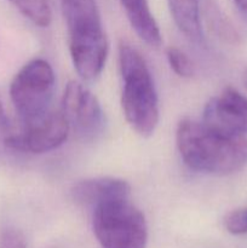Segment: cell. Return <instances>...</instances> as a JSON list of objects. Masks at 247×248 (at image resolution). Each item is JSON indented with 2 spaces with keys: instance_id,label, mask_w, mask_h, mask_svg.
<instances>
[{
  "instance_id": "obj_1",
  "label": "cell",
  "mask_w": 247,
  "mask_h": 248,
  "mask_svg": "<svg viewBox=\"0 0 247 248\" xmlns=\"http://www.w3.org/2000/svg\"><path fill=\"white\" fill-rule=\"evenodd\" d=\"M176 144L184 164L200 173L228 176L247 165L246 136L222 132L203 121H179Z\"/></svg>"
},
{
  "instance_id": "obj_2",
  "label": "cell",
  "mask_w": 247,
  "mask_h": 248,
  "mask_svg": "<svg viewBox=\"0 0 247 248\" xmlns=\"http://www.w3.org/2000/svg\"><path fill=\"white\" fill-rule=\"evenodd\" d=\"M119 67L126 121L138 135L152 136L159 123V99L149 67L139 51L126 41L119 46Z\"/></svg>"
},
{
  "instance_id": "obj_3",
  "label": "cell",
  "mask_w": 247,
  "mask_h": 248,
  "mask_svg": "<svg viewBox=\"0 0 247 248\" xmlns=\"http://www.w3.org/2000/svg\"><path fill=\"white\" fill-rule=\"evenodd\" d=\"M92 229L102 248H145L148 224L130 196L114 198L93 206Z\"/></svg>"
},
{
  "instance_id": "obj_4",
  "label": "cell",
  "mask_w": 247,
  "mask_h": 248,
  "mask_svg": "<svg viewBox=\"0 0 247 248\" xmlns=\"http://www.w3.org/2000/svg\"><path fill=\"white\" fill-rule=\"evenodd\" d=\"M55 84V72L43 58L31 60L15 75L10 97L24 124L38 120L47 113Z\"/></svg>"
},
{
  "instance_id": "obj_5",
  "label": "cell",
  "mask_w": 247,
  "mask_h": 248,
  "mask_svg": "<svg viewBox=\"0 0 247 248\" xmlns=\"http://www.w3.org/2000/svg\"><path fill=\"white\" fill-rule=\"evenodd\" d=\"M61 111L70 130L85 140H96L106 128V115L97 97L75 80L65 86Z\"/></svg>"
},
{
  "instance_id": "obj_6",
  "label": "cell",
  "mask_w": 247,
  "mask_h": 248,
  "mask_svg": "<svg viewBox=\"0 0 247 248\" xmlns=\"http://www.w3.org/2000/svg\"><path fill=\"white\" fill-rule=\"evenodd\" d=\"M69 124L62 111H50L40 119L24 124L18 133L7 136L4 140L9 149L29 154H44L52 152L67 140Z\"/></svg>"
},
{
  "instance_id": "obj_7",
  "label": "cell",
  "mask_w": 247,
  "mask_h": 248,
  "mask_svg": "<svg viewBox=\"0 0 247 248\" xmlns=\"http://www.w3.org/2000/svg\"><path fill=\"white\" fill-rule=\"evenodd\" d=\"M202 121L230 135H247V97L234 87H225L203 108Z\"/></svg>"
},
{
  "instance_id": "obj_8",
  "label": "cell",
  "mask_w": 247,
  "mask_h": 248,
  "mask_svg": "<svg viewBox=\"0 0 247 248\" xmlns=\"http://www.w3.org/2000/svg\"><path fill=\"white\" fill-rule=\"evenodd\" d=\"M68 31V41L104 34L96 0H60Z\"/></svg>"
},
{
  "instance_id": "obj_9",
  "label": "cell",
  "mask_w": 247,
  "mask_h": 248,
  "mask_svg": "<svg viewBox=\"0 0 247 248\" xmlns=\"http://www.w3.org/2000/svg\"><path fill=\"white\" fill-rule=\"evenodd\" d=\"M70 195L77 202L93 207L109 199L131 196V186L124 179L97 177L77 182L70 189Z\"/></svg>"
},
{
  "instance_id": "obj_10",
  "label": "cell",
  "mask_w": 247,
  "mask_h": 248,
  "mask_svg": "<svg viewBox=\"0 0 247 248\" xmlns=\"http://www.w3.org/2000/svg\"><path fill=\"white\" fill-rule=\"evenodd\" d=\"M131 27L150 47H159L162 43L161 31L150 10L148 0H120Z\"/></svg>"
},
{
  "instance_id": "obj_11",
  "label": "cell",
  "mask_w": 247,
  "mask_h": 248,
  "mask_svg": "<svg viewBox=\"0 0 247 248\" xmlns=\"http://www.w3.org/2000/svg\"><path fill=\"white\" fill-rule=\"evenodd\" d=\"M177 28L194 43L202 41L200 22V0H167Z\"/></svg>"
},
{
  "instance_id": "obj_12",
  "label": "cell",
  "mask_w": 247,
  "mask_h": 248,
  "mask_svg": "<svg viewBox=\"0 0 247 248\" xmlns=\"http://www.w3.org/2000/svg\"><path fill=\"white\" fill-rule=\"evenodd\" d=\"M26 18L35 26L45 28L52 21V10L48 0H9Z\"/></svg>"
},
{
  "instance_id": "obj_13",
  "label": "cell",
  "mask_w": 247,
  "mask_h": 248,
  "mask_svg": "<svg viewBox=\"0 0 247 248\" xmlns=\"http://www.w3.org/2000/svg\"><path fill=\"white\" fill-rule=\"evenodd\" d=\"M167 62L171 69L181 78H191L195 72L194 63L188 57L185 52L179 50L178 47L171 46L166 50Z\"/></svg>"
},
{
  "instance_id": "obj_14",
  "label": "cell",
  "mask_w": 247,
  "mask_h": 248,
  "mask_svg": "<svg viewBox=\"0 0 247 248\" xmlns=\"http://www.w3.org/2000/svg\"><path fill=\"white\" fill-rule=\"evenodd\" d=\"M224 227L232 235H246L247 207L237 208L228 213L224 218Z\"/></svg>"
},
{
  "instance_id": "obj_15",
  "label": "cell",
  "mask_w": 247,
  "mask_h": 248,
  "mask_svg": "<svg viewBox=\"0 0 247 248\" xmlns=\"http://www.w3.org/2000/svg\"><path fill=\"white\" fill-rule=\"evenodd\" d=\"M0 248H27L26 236L17 228H5L0 232Z\"/></svg>"
},
{
  "instance_id": "obj_16",
  "label": "cell",
  "mask_w": 247,
  "mask_h": 248,
  "mask_svg": "<svg viewBox=\"0 0 247 248\" xmlns=\"http://www.w3.org/2000/svg\"><path fill=\"white\" fill-rule=\"evenodd\" d=\"M7 130H9V119H7L4 107L0 102V133H5Z\"/></svg>"
},
{
  "instance_id": "obj_17",
  "label": "cell",
  "mask_w": 247,
  "mask_h": 248,
  "mask_svg": "<svg viewBox=\"0 0 247 248\" xmlns=\"http://www.w3.org/2000/svg\"><path fill=\"white\" fill-rule=\"evenodd\" d=\"M234 4L240 15L247 21V0H234Z\"/></svg>"
},
{
  "instance_id": "obj_18",
  "label": "cell",
  "mask_w": 247,
  "mask_h": 248,
  "mask_svg": "<svg viewBox=\"0 0 247 248\" xmlns=\"http://www.w3.org/2000/svg\"><path fill=\"white\" fill-rule=\"evenodd\" d=\"M242 81H244L245 87L247 89V68L244 70V74H242Z\"/></svg>"
},
{
  "instance_id": "obj_19",
  "label": "cell",
  "mask_w": 247,
  "mask_h": 248,
  "mask_svg": "<svg viewBox=\"0 0 247 248\" xmlns=\"http://www.w3.org/2000/svg\"><path fill=\"white\" fill-rule=\"evenodd\" d=\"M47 248H57V247H47Z\"/></svg>"
}]
</instances>
